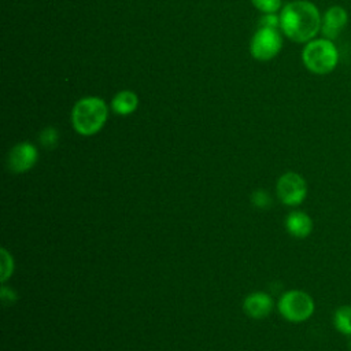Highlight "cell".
Instances as JSON below:
<instances>
[{
	"label": "cell",
	"mask_w": 351,
	"mask_h": 351,
	"mask_svg": "<svg viewBox=\"0 0 351 351\" xmlns=\"http://www.w3.org/2000/svg\"><path fill=\"white\" fill-rule=\"evenodd\" d=\"M321 23L318 8L307 0L289 1L280 12V29L295 43L311 41L321 30Z\"/></svg>",
	"instance_id": "obj_1"
},
{
	"label": "cell",
	"mask_w": 351,
	"mask_h": 351,
	"mask_svg": "<svg viewBox=\"0 0 351 351\" xmlns=\"http://www.w3.org/2000/svg\"><path fill=\"white\" fill-rule=\"evenodd\" d=\"M108 117L107 103L97 96L80 99L71 110V123L81 136L96 134L106 123Z\"/></svg>",
	"instance_id": "obj_2"
},
{
	"label": "cell",
	"mask_w": 351,
	"mask_h": 351,
	"mask_svg": "<svg viewBox=\"0 0 351 351\" xmlns=\"http://www.w3.org/2000/svg\"><path fill=\"white\" fill-rule=\"evenodd\" d=\"M306 69L314 74H328L337 66L339 51L332 40L315 38L308 41L302 51Z\"/></svg>",
	"instance_id": "obj_3"
},
{
	"label": "cell",
	"mask_w": 351,
	"mask_h": 351,
	"mask_svg": "<svg viewBox=\"0 0 351 351\" xmlns=\"http://www.w3.org/2000/svg\"><path fill=\"white\" fill-rule=\"evenodd\" d=\"M278 311L285 319L291 322H302L313 315L314 300L304 291L291 289L280 298Z\"/></svg>",
	"instance_id": "obj_4"
},
{
	"label": "cell",
	"mask_w": 351,
	"mask_h": 351,
	"mask_svg": "<svg viewBox=\"0 0 351 351\" xmlns=\"http://www.w3.org/2000/svg\"><path fill=\"white\" fill-rule=\"evenodd\" d=\"M282 48V37L278 29L258 27L250 43V52L254 59L266 62L278 55Z\"/></svg>",
	"instance_id": "obj_5"
},
{
	"label": "cell",
	"mask_w": 351,
	"mask_h": 351,
	"mask_svg": "<svg viewBox=\"0 0 351 351\" xmlns=\"http://www.w3.org/2000/svg\"><path fill=\"white\" fill-rule=\"evenodd\" d=\"M278 199L287 206H298L307 196V185L304 178L293 171L282 174L276 185Z\"/></svg>",
	"instance_id": "obj_6"
},
{
	"label": "cell",
	"mask_w": 351,
	"mask_h": 351,
	"mask_svg": "<svg viewBox=\"0 0 351 351\" xmlns=\"http://www.w3.org/2000/svg\"><path fill=\"white\" fill-rule=\"evenodd\" d=\"M38 159V152L37 148L27 143H18L14 145L8 154V169L14 173H26L29 171L37 162Z\"/></svg>",
	"instance_id": "obj_7"
},
{
	"label": "cell",
	"mask_w": 351,
	"mask_h": 351,
	"mask_svg": "<svg viewBox=\"0 0 351 351\" xmlns=\"http://www.w3.org/2000/svg\"><path fill=\"white\" fill-rule=\"evenodd\" d=\"M347 21H348V14L341 5L329 7L325 11L322 16V23H321V33L324 38L335 40L347 25Z\"/></svg>",
	"instance_id": "obj_8"
},
{
	"label": "cell",
	"mask_w": 351,
	"mask_h": 351,
	"mask_svg": "<svg viewBox=\"0 0 351 351\" xmlns=\"http://www.w3.org/2000/svg\"><path fill=\"white\" fill-rule=\"evenodd\" d=\"M243 308L248 317L265 318L273 310V299L265 292H254L245 298Z\"/></svg>",
	"instance_id": "obj_9"
},
{
	"label": "cell",
	"mask_w": 351,
	"mask_h": 351,
	"mask_svg": "<svg viewBox=\"0 0 351 351\" xmlns=\"http://www.w3.org/2000/svg\"><path fill=\"white\" fill-rule=\"evenodd\" d=\"M285 228L291 236L296 239H304L313 230V221L306 213L293 211L287 217Z\"/></svg>",
	"instance_id": "obj_10"
},
{
	"label": "cell",
	"mask_w": 351,
	"mask_h": 351,
	"mask_svg": "<svg viewBox=\"0 0 351 351\" xmlns=\"http://www.w3.org/2000/svg\"><path fill=\"white\" fill-rule=\"evenodd\" d=\"M138 106V97L129 89L119 90L111 100V110L118 115H129L136 111Z\"/></svg>",
	"instance_id": "obj_11"
},
{
	"label": "cell",
	"mask_w": 351,
	"mask_h": 351,
	"mask_svg": "<svg viewBox=\"0 0 351 351\" xmlns=\"http://www.w3.org/2000/svg\"><path fill=\"white\" fill-rule=\"evenodd\" d=\"M333 324L343 335H351V306H341L335 311Z\"/></svg>",
	"instance_id": "obj_12"
},
{
	"label": "cell",
	"mask_w": 351,
	"mask_h": 351,
	"mask_svg": "<svg viewBox=\"0 0 351 351\" xmlns=\"http://www.w3.org/2000/svg\"><path fill=\"white\" fill-rule=\"evenodd\" d=\"M38 140L41 143L43 147L48 148V149H52L58 145V141H59V133L55 128L52 126H48L45 129H43L40 132V136H38Z\"/></svg>",
	"instance_id": "obj_13"
},
{
	"label": "cell",
	"mask_w": 351,
	"mask_h": 351,
	"mask_svg": "<svg viewBox=\"0 0 351 351\" xmlns=\"http://www.w3.org/2000/svg\"><path fill=\"white\" fill-rule=\"evenodd\" d=\"M0 273H1V281H7L8 277L12 274L14 270V261L12 256L8 254V251L5 248H1V258H0Z\"/></svg>",
	"instance_id": "obj_14"
},
{
	"label": "cell",
	"mask_w": 351,
	"mask_h": 351,
	"mask_svg": "<svg viewBox=\"0 0 351 351\" xmlns=\"http://www.w3.org/2000/svg\"><path fill=\"white\" fill-rule=\"evenodd\" d=\"M256 10L263 14H276L281 8V0H251Z\"/></svg>",
	"instance_id": "obj_15"
},
{
	"label": "cell",
	"mask_w": 351,
	"mask_h": 351,
	"mask_svg": "<svg viewBox=\"0 0 351 351\" xmlns=\"http://www.w3.org/2000/svg\"><path fill=\"white\" fill-rule=\"evenodd\" d=\"M251 203L258 207V208H269L271 206V197L270 195L263 191V189H258L255 192H252L251 195Z\"/></svg>",
	"instance_id": "obj_16"
},
{
	"label": "cell",
	"mask_w": 351,
	"mask_h": 351,
	"mask_svg": "<svg viewBox=\"0 0 351 351\" xmlns=\"http://www.w3.org/2000/svg\"><path fill=\"white\" fill-rule=\"evenodd\" d=\"M259 27L280 29V15L277 14H263L259 21Z\"/></svg>",
	"instance_id": "obj_17"
},
{
	"label": "cell",
	"mask_w": 351,
	"mask_h": 351,
	"mask_svg": "<svg viewBox=\"0 0 351 351\" xmlns=\"http://www.w3.org/2000/svg\"><path fill=\"white\" fill-rule=\"evenodd\" d=\"M0 295H1V300H3L5 304H12V303L18 299L16 292H15L12 288H8V287H5V285L1 287Z\"/></svg>",
	"instance_id": "obj_18"
},
{
	"label": "cell",
	"mask_w": 351,
	"mask_h": 351,
	"mask_svg": "<svg viewBox=\"0 0 351 351\" xmlns=\"http://www.w3.org/2000/svg\"><path fill=\"white\" fill-rule=\"evenodd\" d=\"M350 348H351V341H350Z\"/></svg>",
	"instance_id": "obj_19"
}]
</instances>
